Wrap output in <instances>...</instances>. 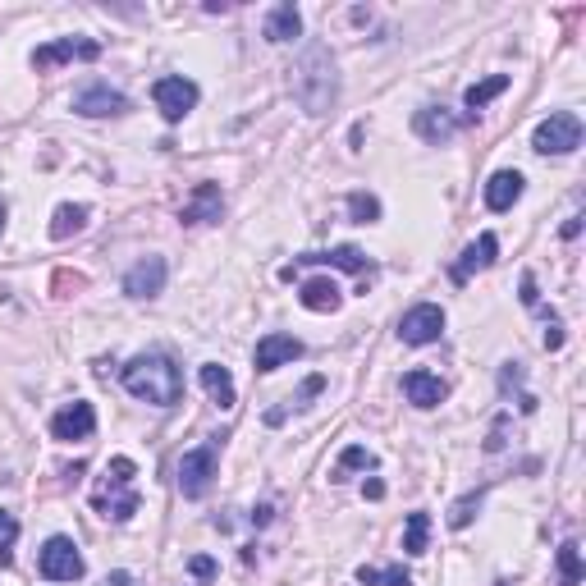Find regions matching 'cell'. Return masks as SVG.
<instances>
[{
	"mask_svg": "<svg viewBox=\"0 0 586 586\" xmlns=\"http://www.w3.org/2000/svg\"><path fill=\"white\" fill-rule=\"evenodd\" d=\"M289 92L307 115H330L339 101V65L326 42H307L289 69Z\"/></svg>",
	"mask_w": 586,
	"mask_h": 586,
	"instance_id": "obj_1",
	"label": "cell"
},
{
	"mask_svg": "<svg viewBox=\"0 0 586 586\" xmlns=\"http://www.w3.org/2000/svg\"><path fill=\"white\" fill-rule=\"evenodd\" d=\"M124 390L142 403H156V408H170V403L184 399V371L174 367L165 353H142L124 367Z\"/></svg>",
	"mask_w": 586,
	"mask_h": 586,
	"instance_id": "obj_2",
	"label": "cell"
},
{
	"mask_svg": "<svg viewBox=\"0 0 586 586\" xmlns=\"http://www.w3.org/2000/svg\"><path fill=\"white\" fill-rule=\"evenodd\" d=\"M133 477H138L133 458H110L106 477H101L97 495H92L97 513H106V518H115V522H129L133 513H138V490H133Z\"/></svg>",
	"mask_w": 586,
	"mask_h": 586,
	"instance_id": "obj_3",
	"label": "cell"
},
{
	"mask_svg": "<svg viewBox=\"0 0 586 586\" xmlns=\"http://www.w3.org/2000/svg\"><path fill=\"white\" fill-rule=\"evenodd\" d=\"M532 147L541 156H568V152H577V147H582V120H577L573 110H554L550 120L536 124Z\"/></svg>",
	"mask_w": 586,
	"mask_h": 586,
	"instance_id": "obj_4",
	"label": "cell"
},
{
	"mask_svg": "<svg viewBox=\"0 0 586 586\" xmlns=\"http://www.w3.org/2000/svg\"><path fill=\"white\" fill-rule=\"evenodd\" d=\"M37 573H42L46 582H78V577L87 573V564L69 536H51V541L42 545V554H37Z\"/></svg>",
	"mask_w": 586,
	"mask_h": 586,
	"instance_id": "obj_5",
	"label": "cell"
},
{
	"mask_svg": "<svg viewBox=\"0 0 586 586\" xmlns=\"http://www.w3.org/2000/svg\"><path fill=\"white\" fill-rule=\"evenodd\" d=\"M216 481V445H202V449H188L179 458V490L184 500H202Z\"/></svg>",
	"mask_w": 586,
	"mask_h": 586,
	"instance_id": "obj_6",
	"label": "cell"
},
{
	"mask_svg": "<svg viewBox=\"0 0 586 586\" xmlns=\"http://www.w3.org/2000/svg\"><path fill=\"white\" fill-rule=\"evenodd\" d=\"M152 97H156V110H161L165 120L170 124H179L188 115V110L197 106V83L193 78H184V74H170V78H156V87H152Z\"/></svg>",
	"mask_w": 586,
	"mask_h": 586,
	"instance_id": "obj_7",
	"label": "cell"
},
{
	"mask_svg": "<svg viewBox=\"0 0 586 586\" xmlns=\"http://www.w3.org/2000/svg\"><path fill=\"white\" fill-rule=\"evenodd\" d=\"M129 110V97L115 92L110 83H87L74 92V115L83 120H110V115H124Z\"/></svg>",
	"mask_w": 586,
	"mask_h": 586,
	"instance_id": "obj_8",
	"label": "cell"
},
{
	"mask_svg": "<svg viewBox=\"0 0 586 586\" xmlns=\"http://www.w3.org/2000/svg\"><path fill=\"white\" fill-rule=\"evenodd\" d=\"M97 55H101L97 42H83V37H55V42H46L33 51V69L37 74H51L55 65H69V60H97Z\"/></svg>",
	"mask_w": 586,
	"mask_h": 586,
	"instance_id": "obj_9",
	"label": "cell"
},
{
	"mask_svg": "<svg viewBox=\"0 0 586 586\" xmlns=\"http://www.w3.org/2000/svg\"><path fill=\"white\" fill-rule=\"evenodd\" d=\"M445 335V307H435V303H422L413 307V312H403L399 321V339L403 344H435V339Z\"/></svg>",
	"mask_w": 586,
	"mask_h": 586,
	"instance_id": "obj_10",
	"label": "cell"
},
{
	"mask_svg": "<svg viewBox=\"0 0 586 586\" xmlns=\"http://www.w3.org/2000/svg\"><path fill=\"white\" fill-rule=\"evenodd\" d=\"M165 275H170L165 257H142V261H133L129 275H124V293H129V298H156V293L165 289Z\"/></svg>",
	"mask_w": 586,
	"mask_h": 586,
	"instance_id": "obj_11",
	"label": "cell"
},
{
	"mask_svg": "<svg viewBox=\"0 0 586 586\" xmlns=\"http://www.w3.org/2000/svg\"><path fill=\"white\" fill-rule=\"evenodd\" d=\"M298 358H303V344H298L293 335H280V330L266 335L257 348H252V367L257 371H280V367H289V362H298Z\"/></svg>",
	"mask_w": 586,
	"mask_h": 586,
	"instance_id": "obj_12",
	"label": "cell"
},
{
	"mask_svg": "<svg viewBox=\"0 0 586 586\" xmlns=\"http://www.w3.org/2000/svg\"><path fill=\"white\" fill-rule=\"evenodd\" d=\"M413 129H417V138H422V142L445 147V142L463 129V120H458L454 110H445V106H422V110H417V120H413Z\"/></svg>",
	"mask_w": 586,
	"mask_h": 586,
	"instance_id": "obj_13",
	"label": "cell"
},
{
	"mask_svg": "<svg viewBox=\"0 0 586 586\" xmlns=\"http://www.w3.org/2000/svg\"><path fill=\"white\" fill-rule=\"evenodd\" d=\"M97 431V408L92 403H69V408H60V413L51 417V435L55 440H87V435Z\"/></svg>",
	"mask_w": 586,
	"mask_h": 586,
	"instance_id": "obj_14",
	"label": "cell"
},
{
	"mask_svg": "<svg viewBox=\"0 0 586 586\" xmlns=\"http://www.w3.org/2000/svg\"><path fill=\"white\" fill-rule=\"evenodd\" d=\"M495 257H500V239H495V234H481V239L454 261V271H449V275H454V284H467L477 271H490V266H495Z\"/></svg>",
	"mask_w": 586,
	"mask_h": 586,
	"instance_id": "obj_15",
	"label": "cell"
},
{
	"mask_svg": "<svg viewBox=\"0 0 586 586\" xmlns=\"http://www.w3.org/2000/svg\"><path fill=\"white\" fill-rule=\"evenodd\" d=\"M220 211H225L220 184H197V188H193V202L179 211V220H184V225H216Z\"/></svg>",
	"mask_w": 586,
	"mask_h": 586,
	"instance_id": "obj_16",
	"label": "cell"
},
{
	"mask_svg": "<svg viewBox=\"0 0 586 586\" xmlns=\"http://www.w3.org/2000/svg\"><path fill=\"white\" fill-rule=\"evenodd\" d=\"M403 394H408L413 408H440L449 385L440 376H431V371H408V376H403Z\"/></svg>",
	"mask_w": 586,
	"mask_h": 586,
	"instance_id": "obj_17",
	"label": "cell"
},
{
	"mask_svg": "<svg viewBox=\"0 0 586 586\" xmlns=\"http://www.w3.org/2000/svg\"><path fill=\"white\" fill-rule=\"evenodd\" d=\"M298 303L307 307V312H339V303H344V293H339L335 280H326V275H316V280H307L303 289H298Z\"/></svg>",
	"mask_w": 586,
	"mask_h": 586,
	"instance_id": "obj_18",
	"label": "cell"
},
{
	"mask_svg": "<svg viewBox=\"0 0 586 586\" xmlns=\"http://www.w3.org/2000/svg\"><path fill=\"white\" fill-rule=\"evenodd\" d=\"M522 184H527V179H522L518 170L490 174V184H486V207H490V211H509L513 202L522 197Z\"/></svg>",
	"mask_w": 586,
	"mask_h": 586,
	"instance_id": "obj_19",
	"label": "cell"
},
{
	"mask_svg": "<svg viewBox=\"0 0 586 586\" xmlns=\"http://www.w3.org/2000/svg\"><path fill=\"white\" fill-rule=\"evenodd\" d=\"M197 376H202V390L211 394V403H216V408H234V403H239V390H234V376H229L225 367H220V362H207V367L197 371Z\"/></svg>",
	"mask_w": 586,
	"mask_h": 586,
	"instance_id": "obj_20",
	"label": "cell"
},
{
	"mask_svg": "<svg viewBox=\"0 0 586 586\" xmlns=\"http://www.w3.org/2000/svg\"><path fill=\"white\" fill-rule=\"evenodd\" d=\"M293 37H303V14H298V5H275L271 14H266V42H293Z\"/></svg>",
	"mask_w": 586,
	"mask_h": 586,
	"instance_id": "obj_21",
	"label": "cell"
},
{
	"mask_svg": "<svg viewBox=\"0 0 586 586\" xmlns=\"http://www.w3.org/2000/svg\"><path fill=\"white\" fill-rule=\"evenodd\" d=\"M83 225H87V207L83 202H65V207H55V216H51V239L65 243L69 234H78Z\"/></svg>",
	"mask_w": 586,
	"mask_h": 586,
	"instance_id": "obj_22",
	"label": "cell"
},
{
	"mask_svg": "<svg viewBox=\"0 0 586 586\" xmlns=\"http://www.w3.org/2000/svg\"><path fill=\"white\" fill-rule=\"evenodd\" d=\"M504 87H509V74H490V78H481V83H472V87L463 92L467 110H472V115H477V110H486L490 101L504 92Z\"/></svg>",
	"mask_w": 586,
	"mask_h": 586,
	"instance_id": "obj_23",
	"label": "cell"
},
{
	"mask_svg": "<svg viewBox=\"0 0 586 586\" xmlns=\"http://www.w3.org/2000/svg\"><path fill=\"white\" fill-rule=\"evenodd\" d=\"M298 261H330V266H339V271H348V275H362L367 271V257H362L358 248H335V252H307V257H298Z\"/></svg>",
	"mask_w": 586,
	"mask_h": 586,
	"instance_id": "obj_24",
	"label": "cell"
},
{
	"mask_svg": "<svg viewBox=\"0 0 586 586\" xmlns=\"http://www.w3.org/2000/svg\"><path fill=\"white\" fill-rule=\"evenodd\" d=\"M431 541V513H408V527H403V550L408 554H426Z\"/></svg>",
	"mask_w": 586,
	"mask_h": 586,
	"instance_id": "obj_25",
	"label": "cell"
},
{
	"mask_svg": "<svg viewBox=\"0 0 586 586\" xmlns=\"http://www.w3.org/2000/svg\"><path fill=\"white\" fill-rule=\"evenodd\" d=\"M559 582H564V586H582V550H577V541L559 545Z\"/></svg>",
	"mask_w": 586,
	"mask_h": 586,
	"instance_id": "obj_26",
	"label": "cell"
},
{
	"mask_svg": "<svg viewBox=\"0 0 586 586\" xmlns=\"http://www.w3.org/2000/svg\"><path fill=\"white\" fill-rule=\"evenodd\" d=\"M358 582L362 586H413V577L403 568H358Z\"/></svg>",
	"mask_w": 586,
	"mask_h": 586,
	"instance_id": "obj_27",
	"label": "cell"
},
{
	"mask_svg": "<svg viewBox=\"0 0 586 586\" xmlns=\"http://www.w3.org/2000/svg\"><path fill=\"white\" fill-rule=\"evenodd\" d=\"M481 500H486V490H472V495H463V500H458V504H454V509H449V527H454V532H463L467 522L477 518Z\"/></svg>",
	"mask_w": 586,
	"mask_h": 586,
	"instance_id": "obj_28",
	"label": "cell"
},
{
	"mask_svg": "<svg viewBox=\"0 0 586 586\" xmlns=\"http://www.w3.org/2000/svg\"><path fill=\"white\" fill-rule=\"evenodd\" d=\"M348 211H353L358 225H376L380 220V202L371 193H348Z\"/></svg>",
	"mask_w": 586,
	"mask_h": 586,
	"instance_id": "obj_29",
	"label": "cell"
},
{
	"mask_svg": "<svg viewBox=\"0 0 586 586\" xmlns=\"http://www.w3.org/2000/svg\"><path fill=\"white\" fill-rule=\"evenodd\" d=\"M14 536H19V522H14L10 513L0 509V568H10V564H14V550H10Z\"/></svg>",
	"mask_w": 586,
	"mask_h": 586,
	"instance_id": "obj_30",
	"label": "cell"
},
{
	"mask_svg": "<svg viewBox=\"0 0 586 586\" xmlns=\"http://www.w3.org/2000/svg\"><path fill=\"white\" fill-rule=\"evenodd\" d=\"M353 467H371V454L362 445H348L344 454H339V467H335V481H344V472H353Z\"/></svg>",
	"mask_w": 586,
	"mask_h": 586,
	"instance_id": "obj_31",
	"label": "cell"
},
{
	"mask_svg": "<svg viewBox=\"0 0 586 586\" xmlns=\"http://www.w3.org/2000/svg\"><path fill=\"white\" fill-rule=\"evenodd\" d=\"M188 573H193L197 582H211V577H216V559H207V554H197V559H188Z\"/></svg>",
	"mask_w": 586,
	"mask_h": 586,
	"instance_id": "obj_32",
	"label": "cell"
},
{
	"mask_svg": "<svg viewBox=\"0 0 586 586\" xmlns=\"http://www.w3.org/2000/svg\"><path fill=\"white\" fill-rule=\"evenodd\" d=\"M545 348H550V353H559V348H564V321H559V316H550V330H545Z\"/></svg>",
	"mask_w": 586,
	"mask_h": 586,
	"instance_id": "obj_33",
	"label": "cell"
},
{
	"mask_svg": "<svg viewBox=\"0 0 586 586\" xmlns=\"http://www.w3.org/2000/svg\"><path fill=\"white\" fill-rule=\"evenodd\" d=\"M321 390H326V380L312 376V380L303 385V390H298V399H289V403H298V408H303V399H312V394H321Z\"/></svg>",
	"mask_w": 586,
	"mask_h": 586,
	"instance_id": "obj_34",
	"label": "cell"
},
{
	"mask_svg": "<svg viewBox=\"0 0 586 586\" xmlns=\"http://www.w3.org/2000/svg\"><path fill=\"white\" fill-rule=\"evenodd\" d=\"M522 303H527V307L541 303V293H536V280H532V275H522Z\"/></svg>",
	"mask_w": 586,
	"mask_h": 586,
	"instance_id": "obj_35",
	"label": "cell"
},
{
	"mask_svg": "<svg viewBox=\"0 0 586 586\" xmlns=\"http://www.w3.org/2000/svg\"><path fill=\"white\" fill-rule=\"evenodd\" d=\"M582 234V216H568V225H564V239H577Z\"/></svg>",
	"mask_w": 586,
	"mask_h": 586,
	"instance_id": "obj_36",
	"label": "cell"
},
{
	"mask_svg": "<svg viewBox=\"0 0 586 586\" xmlns=\"http://www.w3.org/2000/svg\"><path fill=\"white\" fill-rule=\"evenodd\" d=\"M362 495H367V500H380V495H385V486H380V481H367V486H362Z\"/></svg>",
	"mask_w": 586,
	"mask_h": 586,
	"instance_id": "obj_37",
	"label": "cell"
},
{
	"mask_svg": "<svg viewBox=\"0 0 586 586\" xmlns=\"http://www.w3.org/2000/svg\"><path fill=\"white\" fill-rule=\"evenodd\" d=\"M252 522H257V527H266V522H271V509H266V504H261V509H252Z\"/></svg>",
	"mask_w": 586,
	"mask_h": 586,
	"instance_id": "obj_38",
	"label": "cell"
},
{
	"mask_svg": "<svg viewBox=\"0 0 586 586\" xmlns=\"http://www.w3.org/2000/svg\"><path fill=\"white\" fill-rule=\"evenodd\" d=\"M5 216H10V207H5V197H0V234H5Z\"/></svg>",
	"mask_w": 586,
	"mask_h": 586,
	"instance_id": "obj_39",
	"label": "cell"
}]
</instances>
